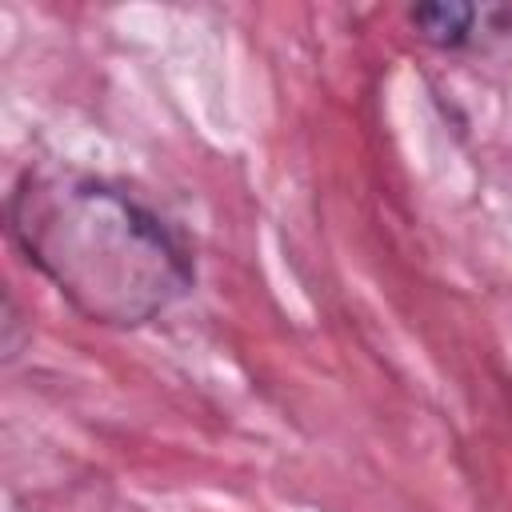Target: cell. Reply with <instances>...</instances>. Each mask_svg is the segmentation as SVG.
<instances>
[{
  "mask_svg": "<svg viewBox=\"0 0 512 512\" xmlns=\"http://www.w3.org/2000/svg\"><path fill=\"white\" fill-rule=\"evenodd\" d=\"M24 260L92 324L140 328L192 288L172 228L116 184L76 172H24L8 200Z\"/></svg>",
  "mask_w": 512,
  "mask_h": 512,
  "instance_id": "1",
  "label": "cell"
},
{
  "mask_svg": "<svg viewBox=\"0 0 512 512\" xmlns=\"http://www.w3.org/2000/svg\"><path fill=\"white\" fill-rule=\"evenodd\" d=\"M476 20H480V8L460 4V0H436V4H416L412 8L416 36L428 40L432 48H460V44H468Z\"/></svg>",
  "mask_w": 512,
  "mask_h": 512,
  "instance_id": "2",
  "label": "cell"
}]
</instances>
